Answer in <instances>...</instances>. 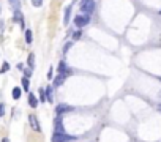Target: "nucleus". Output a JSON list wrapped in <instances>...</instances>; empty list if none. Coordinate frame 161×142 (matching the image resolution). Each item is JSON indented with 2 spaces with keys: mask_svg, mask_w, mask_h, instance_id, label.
Listing matches in <instances>:
<instances>
[{
  "mask_svg": "<svg viewBox=\"0 0 161 142\" xmlns=\"http://www.w3.org/2000/svg\"><path fill=\"white\" fill-rule=\"evenodd\" d=\"M81 11L84 14H90L95 11V0H82L81 2Z\"/></svg>",
  "mask_w": 161,
  "mask_h": 142,
  "instance_id": "nucleus-1",
  "label": "nucleus"
},
{
  "mask_svg": "<svg viewBox=\"0 0 161 142\" xmlns=\"http://www.w3.org/2000/svg\"><path fill=\"white\" fill-rule=\"evenodd\" d=\"M73 139H74L73 136H68L65 133H57V131H55L54 136H52V142H68V140H73Z\"/></svg>",
  "mask_w": 161,
  "mask_h": 142,
  "instance_id": "nucleus-2",
  "label": "nucleus"
},
{
  "mask_svg": "<svg viewBox=\"0 0 161 142\" xmlns=\"http://www.w3.org/2000/svg\"><path fill=\"white\" fill-rule=\"evenodd\" d=\"M90 22V16L89 14H81V16H76L74 18V24H76V27H84V25H87Z\"/></svg>",
  "mask_w": 161,
  "mask_h": 142,
  "instance_id": "nucleus-3",
  "label": "nucleus"
},
{
  "mask_svg": "<svg viewBox=\"0 0 161 142\" xmlns=\"http://www.w3.org/2000/svg\"><path fill=\"white\" fill-rule=\"evenodd\" d=\"M71 111H74V108L73 106H68V104H59L57 108H55V112L59 114V115H62V114H66V112H71Z\"/></svg>",
  "mask_w": 161,
  "mask_h": 142,
  "instance_id": "nucleus-4",
  "label": "nucleus"
},
{
  "mask_svg": "<svg viewBox=\"0 0 161 142\" xmlns=\"http://www.w3.org/2000/svg\"><path fill=\"white\" fill-rule=\"evenodd\" d=\"M66 76H68V71H65V73H60V74H59L57 77H55V79H54V87H60V85L65 82Z\"/></svg>",
  "mask_w": 161,
  "mask_h": 142,
  "instance_id": "nucleus-5",
  "label": "nucleus"
},
{
  "mask_svg": "<svg viewBox=\"0 0 161 142\" xmlns=\"http://www.w3.org/2000/svg\"><path fill=\"white\" fill-rule=\"evenodd\" d=\"M29 120H30V126H32V130L33 131H41V128H40V123H38V118H37V115H32L29 117Z\"/></svg>",
  "mask_w": 161,
  "mask_h": 142,
  "instance_id": "nucleus-6",
  "label": "nucleus"
},
{
  "mask_svg": "<svg viewBox=\"0 0 161 142\" xmlns=\"http://www.w3.org/2000/svg\"><path fill=\"white\" fill-rule=\"evenodd\" d=\"M14 19L18 21V22H21V28H22V30H25V25H24V18H22V14H21V10L14 11Z\"/></svg>",
  "mask_w": 161,
  "mask_h": 142,
  "instance_id": "nucleus-7",
  "label": "nucleus"
},
{
  "mask_svg": "<svg viewBox=\"0 0 161 142\" xmlns=\"http://www.w3.org/2000/svg\"><path fill=\"white\" fill-rule=\"evenodd\" d=\"M44 93H46V101H49V103H52L54 101V93H52V89H51V85H49V87L44 90Z\"/></svg>",
  "mask_w": 161,
  "mask_h": 142,
  "instance_id": "nucleus-8",
  "label": "nucleus"
},
{
  "mask_svg": "<svg viewBox=\"0 0 161 142\" xmlns=\"http://www.w3.org/2000/svg\"><path fill=\"white\" fill-rule=\"evenodd\" d=\"M29 104H30V108H38V99L35 98L33 93L29 95Z\"/></svg>",
  "mask_w": 161,
  "mask_h": 142,
  "instance_id": "nucleus-9",
  "label": "nucleus"
},
{
  "mask_svg": "<svg viewBox=\"0 0 161 142\" xmlns=\"http://www.w3.org/2000/svg\"><path fill=\"white\" fill-rule=\"evenodd\" d=\"M69 16H71V6H66L65 8V18H63V24L69 22Z\"/></svg>",
  "mask_w": 161,
  "mask_h": 142,
  "instance_id": "nucleus-10",
  "label": "nucleus"
},
{
  "mask_svg": "<svg viewBox=\"0 0 161 142\" xmlns=\"http://www.w3.org/2000/svg\"><path fill=\"white\" fill-rule=\"evenodd\" d=\"M10 2V5H11V8L14 10V11H18V10H21V2L19 0H8Z\"/></svg>",
  "mask_w": 161,
  "mask_h": 142,
  "instance_id": "nucleus-11",
  "label": "nucleus"
},
{
  "mask_svg": "<svg viewBox=\"0 0 161 142\" xmlns=\"http://www.w3.org/2000/svg\"><path fill=\"white\" fill-rule=\"evenodd\" d=\"M29 85H30V82H29V77L24 76V77H22V87H24V90H25V92L29 90Z\"/></svg>",
  "mask_w": 161,
  "mask_h": 142,
  "instance_id": "nucleus-12",
  "label": "nucleus"
},
{
  "mask_svg": "<svg viewBox=\"0 0 161 142\" xmlns=\"http://www.w3.org/2000/svg\"><path fill=\"white\" fill-rule=\"evenodd\" d=\"M13 98H14V99H19V98H21V89H19V87L13 89Z\"/></svg>",
  "mask_w": 161,
  "mask_h": 142,
  "instance_id": "nucleus-13",
  "label": "nucleus"
},
{
  "mask_svg": "<svg viewBox=\"0 0 161 142\" xmlns=\"http://www.w3.org/2000/svg\"><path fill=\"white\" fill-rule=\"evenodd\" d=\"M25 41L29 43V44L32 43V30H30V28H27V30H25Z\"/></svg>",
  "mask_w": 161,
  "mask_h": 142,
  "instance_id": "nucleus-14",
  "label": "nucleus"
},
{
  "mask_svg": "<svg viewBox=\"0 0 161 142\" xmlns=\"http://www.w3.org/2000/svg\"><path fill=\"white\" fill-rule=\"evenodd\" d=\"M27 63H29L30 68H33V65H35V55L33 54H29V60H27Z\"/></svg>",
  "mask_w": 161,
  "mask_h": 142,
  "instance_id": "nucleus-15",
  "label": "nucleus"
},
{
  "mask_svg": "<svg viewBox=\"0 0 161 142\" xmlns=\"http://www.w3.org/2000/svg\"><path fill=\"white\" fill-rule=\"evenodd\" d=\"M65 71H66V65H65V62L62 60L59 63V73H65Z\"/></svg>",
  "mask_w": 161,
  "mask_h": 142,
  "instance_id": "nucleus-16",
  "label": "nucleus"
},
{
  "mask_svg": "<svg viewBox=\"0 0 161 142\" xmlns=\"http://www.w3.org/2000/svg\"><path fill=\"white\" fill-rule=\"evenodd\" d=\"M10 69V65L8 63H3V66H2V69H0V74H3V73H6V71Z\"/></svg>",
  "mask_w": 161,
  "mask_h": 142,
  "instance_id": "nucleus-17",
  "label": "nucleus"
},
{
  "mask_svg": "<svg viewBox=\"0 0 161 142\" xmlns=\"http://www.w3.org/2000/svg\"><path fill=\"white\" fill-rule=\"evenodd\" d=\"M40 101H46V93H44L43 89L40 90Z\"/></svg>",
  "mask_w": 161,
  "mask_h": 142,
  "instance_id": "nucleus-18",
  "label": "nucleus"
},
{
  "mask_svg": "<svg viewBox=\"0 0 161 142\" xmlns=\"http://www.w3.org/2000/svg\"><path fill=\"white\" fill-rule=\"evenodd\" d=\"M32 5L33 6H41L43 5V0H32Z\"/></svg>",
  "mask_w": 161,
  "mask_h": 142,
  "instance_id": "nucleus-19",
  "label": "nucleus"
},
{
  "mask_svg": "<svg viewBox=\"0 0 161 142\" xmlns=\"http://www.w3.org/2000/svg\"><path fill=\"white\" fill-rule=\"evenodd\" d=\"M82 37V32H74V35H73V40H79Z\"/></svg>",
  "mask_w": 161,
  "mask_h": 142,
  "instance_id": "nucleus-20",
  "label": "nucleus"
},
{
  "mask_svg": "<svg viewBox=\"0 0 161 142\" xmlns=\"http://www.w3.org/2000/svg\"><path fill=\"white\" fill-rule=\"evenodd\" d=\"M54 77V71H52V68H49V71H47V79H52Z\"/></svg>",
  "mask_w": 161,
  "mask_h": 142,
  "instance_id": "nucleus-21",
  "label": "nucleus"
},
{
  "mask_svg": "<svg viewBox=\"0 0 161 142\" xmlns=\"http://www.w3.org/2000/svg\"><path fill=\"white\" fill-rule=\"evenodd\" d=\"M3 114H5V104L2 103L0 104V117H3Z\"/></svg>",
  "mask_w": 161,
  "mask_h": 142,
  "instance_id": "nucleus-22",
  "label": "nucleus"
},
{
  "mask_svg": "<svg viewBox=\"0 0 161 142\" xmlns=\"http://www.w3.org/2000/svg\"><path fill=\"white\" fill-rule=\"evenodd\" d=\"M69 47H71V43H66V44H65V47H63V52H66Z\"/></svg>",
  "mask_w": 161,
  "mask_h": 142,
  "instance_id": "nucleus-23",
  "label": "nucleus"
},
{
  "mask_svg": "<svg viewBox=\"0 0 161 142\" xmlns=\"http://www.w3.org/2000/svg\"><path fill=\"white\" fill-rule=\"evenodd\" d=\"M25 76H27V77L32 76V71H30V69H27V71H25Z\"/></svg>",
  "mask_w": 161,
  "mask_h": 142,
  "instance_id": "nucleus-24",
  "label": "nucleus"
},
{
  "mask_svg": "<svg viewBox=\"0 0 161 142\" xmlns=\"http://www.w3.org/2000/svg\"><path fill=\"white\" fill-rule=\"evenodd\" d=\"M158 111H159V112H161V103H159V104H158Z\"/></svg>",
  "mask_w": 161,
  "mask_h": 142,
  "instance_id": "nucleus-25",
  "label": "nucleus"
},
{
  "mask_svg": "<svg viewBox=\"0 0 161 142\" xmlns=\"http://www.w3.org/2000/svg\"><path fill=\"white\" fill-rule=\"evenodd\" d=\"M3 142H8V139H3Z\"/></svg>",
  "mask_w": 161,
  "mask_h": 142,
  "instance_id": "nucleus-26",
  "label": "nucleus"
},
{
  "mask_svg": "<svg viewBox=\"0 0 161 142\" xmlns=\"http://www.w3.org/2000/svg\"><path fill=\"white\" fill-rule=\"evenodd\" d=\"M159 81H161V77H159Z\"/></svg>",
  "mask_w": 161,
  "mask_h": 142,
  "instance_id": "nucleus-27",
  "label": "nucleus"
},
{
  "mask_svg": "<svg viewBox=\"0 0 161 142\" xmlns=\"http://www.w3.org/2000/svg\"><path fill=\"white\" fill-rule=\"evenodd\" d=\"M159 14H161V11H159Z\"/></svg>",
  "mask_w": 161,
  "mask_h": 142,
  "instance_id": "nucleus-28",
  "label": "nucleus"
},
{
  "mask_svg": "<svg viewBox=\"0 0 161 142\" xmlns=\"http://www.w3.org/2000/svg\"><path fill=\"white\" fill-rule=\"evenodd\" d=\"M74 2H76V0H74Z\"/></svg>",
  "mask_w": 161,
  "mask_h": 142,
  "instance_id": "nucleus-29",
  "label": "nucleus"
}]
</instances>
